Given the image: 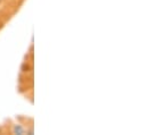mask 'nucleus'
<instances>
[{
    "label": "nucleus",
    "mask_w": 147,
    "mask_h": 135,
    "mask_svg": "<svg viewBox=\"0 0 147 135\" xmlns=\"http://www.w3.org/2000/svg\"><path fill=\"white\" fill-rule=\"evenodd\" d=\"M26 131H28V128L25 126H23L22 124H18V123H16V124H14L11 126V133L13 134L23 135V134H26Z\"/></svg>",
    "instance_id": "obj_1"
},
{
    "label": "nucleus",
    "mask_w": 147,
    "mask_h": 135,
    "mask_svg": "<svg viewBox=\"0 0 147 135\" xmlns=\"http://www.w3.org/2000/svg\"><path fill=\"white\" fill-rule=\"evenodd\" d=\"M0 1H2V0H0Z\"/></svg>",
    "instance_id": "obj_2"
}]
</instances>
